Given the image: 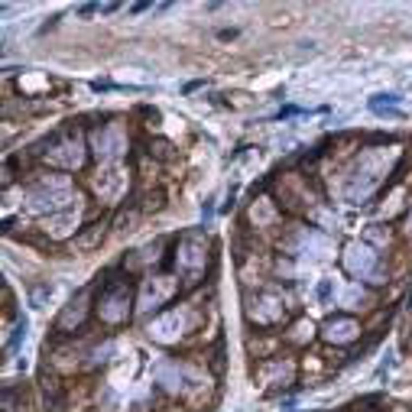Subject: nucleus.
Here are the masks:
<instances>
[{"mask_svg": "<svg viewBox=\"0 0 412 412\" xmlns=\"http://www.w3.org/2000/svg\"><path fill=\"white\" fill-rule=\"evenodd\" d=\"M133 221H137V214H133V211H130V214H120V218H117V227H130Z\"/></svg>", "mask_w": 412, "mask_h": 412, "instance_id": "nucleus-5", "label": "nucleus"}, {"mask_svg": "<svg viewBox=\"0 0 412 412\" xmlns=\"http://www.w3.org/2000/svg\"><path fill=\"white\" fill-rule=\"evenodd\" d=\"M101 234H104V227L101 224H91V227H88V231L85 234H81V237H78V247H81V250H88V247H94V243H98V237H101Z\"/></svg>", "mask_w": 412, "mask_h": 412, "instance_id": "nucleus-1", "label": "nucleus"}, {"mask_svg": "<svg viewBox=\"0 0 412 412\" xmlns=\"http://www.w3.org/2000/svg\"><path fill=\"white\" fill-rule=\"evenodd\" d=\"M49 292H52V289H49V286H36V289H33V305H39V302H42V299L49 296Z\"/></svg>", "mask_w": 412, "mask_h": 412, "instance_id": "nucleus-4", "label": "nucleus"}, {"mask_svg": "<svg viewBox=\"0 0 412 412\" xmlns=\"http://www.w3.org/2000/svg\"><path fill=\"white\" fill-rule=\"evenodd\" d=\"M383 104H399V94H377V98H370L374 110H383Z\"/></svg>", "mask_w": 412, "mask_h": 412, "instance_id": "nucleus-2", "label": "nucleus"}, {"mask_svg": "<svg viewBox=\"0 0 412 412\" xmlns=\"http://www.w3.org/2000/svg\"><path fill=\"white\" fill-rule=\"evenodd\" d=\"M318 296H321V299L331 296V282H321V286H318Z\"/></svg>", "mask_w": 412, "mask_h": 412, "instance_id": "nucleus-6", "label": "nucleus"}, {"mask_svg": "<svg viewBox=\"0 0 412 412\" xmlns=\"http://www.w3.org/2000/svg\"><path fill=\"white\" fill-rule=\"evenodd\" d=\"M23 338H26V318H20V325H16V335H13V341H10V344H7V350H13V347H16V344L23 341Z\"/></svg>", "mask_w": 412, "mask_h": 412, "instance_id": "nucleus-3", "label": "nucleus"}]
</instances>
